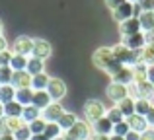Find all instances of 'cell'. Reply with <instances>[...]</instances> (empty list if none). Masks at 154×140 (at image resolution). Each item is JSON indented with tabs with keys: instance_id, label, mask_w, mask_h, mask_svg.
<instances>
[{
	"instance_id": "1",
	"label": "cell",
	"mask_w": 154,
	"mask_h": 140,
	"mask_svg": "<svg viewBox=\"0 0 154 140\" xmlns=\"http://www.w3.org/2000/svg\"><path fill=\"white\" fill-rule=\"evenodd\" d=\"M92 61H94V66L100 70H103L105 74L111 76L113 72L119 68V62L115 61V57H113V51L111 47H100L98 51H94V55H92Z\"/></svg>"
},
{
	"instance_id": "2",
	"label": "cell",
	"mask_w": 154,
	"mask_h": 140,
	"mask_svg": "<svg viewBox=\"0 0 154 140\" xmlns=\"http://www.w3.org/2000/svg\"><path fill=\"white\" fill-rule=\"evenodd\" d=\"M111 51H113V57H115V61L119 62V64L135 66L137 62H140V51H131V49H127L123 43L111 47Z\"/></svg>"
},
{
	"instance_id": "3",
	"label": "cell",
	"mask_w": 154,
	"mask_h": 140,
	"mask_svg": "<svg viewBox=\"0 0 154 140\" xmlns=\"http://www.w3.org/2000/svg\"><path fill=\"white\" fill-rule=\"evenodd\" d=\"M105 115H107V105H103V101H100V99H88L86 101V105H84V117H86V121L90 125L100 121V119H103Z\"/></svg>"
},
{
	"instance_id": "4",
	"label": "cell",
	"mask_w": 154,
	"mask_h": 140,
	"mask_svg": "<svg viewBox=\"0 0 154 140\" xmlns=\"http://www.w3.org/2000/svg\"><path fill=\"white\" fill-rule=\"evenodd\" d=\"M129 95L133 99H154V84L146 82H140V84H131L129 86Z\"/></svg>"
},
{
	"instance_id": "5",
	"label": "cell",
	"mask_w": 154,
	"mask_h": 140,
	"mask_svg": "<svg viewBox=\"0 0 154 140\" xmlns=\"http://www.w3.org/2000/svg\"><path fill=\"white\" fill-rule=\"evenodd\" d=\"M92 136V125L88 121H78L68 133H64L66 140H88Z\"/></svg>"
},
{
	"instance_id": "6",
	"label": "cell",
	"mask_w": 154,
	"mask_h": 140,
	"mask_svg": "<svg viewBox=\"0 0 154 140\" xmlns=\"http://www.w3.org/2000/svg\"><path fill=\"white\" fill-rule=\"evenodd\" d=\"M10 51L14 55H22V57H31L33 53V39L27 37V35H20V37L14 39Z\"/></svg>"
},
{
	"instance_id": "7",
	"label": "cell",
	"mask_w": 154,
	"mask_h": 140,
	"mask_svg": "<svg viewBox=\"0 0 154 140\" xmlns=\"http://www.w3.org/2000/svg\"><path fill=\"white\" fill-rule=\"evenodd\" d=\"M105 95L109 97V101H113L117 105L119 101H123L125 97H129V86H123V84H117V82H111L105 90Z\"/></svg>"
},
{
	"instance_id": "8",
	"label": "cell",
	"mask_w": 154,
	"mask_h": 140,
	"mask_svg": "<svg viewBox=\"0 0 154 140\" xmlns=\"http://www.w3.org/2000/svg\"><path fill=\"white\" fill-rule=\"evenodd\" d=\"M121 43L131 51H143L144 47H146V43H148V37H146L144 31H140V33L129 35V37H121Z\"/></svg>"
},
{
	"instance_id": "9",
	"label": "cell",
	"mask_w": 154,
	"mask_h": 140,
	"mask_svg": "<svg viewBox=\"0 0 154 140\" xmlns=\"http://www.w3.org/2000/svg\"><path fill=\"white\" fill-rule=\"evenodd\" d=\"M111 82H117V84H123V86H131L135 82V74H133V66H125L121 64L119 68L113 72L111 76Z\"/></svg>"
},
{
	"instance_id": "10",
	"label": "cell",
	"mask_w": 154,
	"mask_h": 140,
	"mask_svg": "<svg viewBox=\"0 0 154 140\" xmlns=\"http://www.w3.org/2000/svg\"><path fill=\"white\" fill-rule=\"evenodd\" d=\"M64 115V107L60 101H53L49 107H45V109L41 111V119L47 123H59V119Z\"/></svg>"
},
{
	"instance_id": "11",
	"label": "cell",
	"mask_w": 154,
	"mask_h": 140,
	"mask_svg": "<svg viewBox=\"0 0 154 140\" xmlns=\"http://www.w3.org/2000/svg\"><path fill=\"white\" fill-rule=\"evenodd\" d=\"M47 94L53 101H60V99L66 95V84L60 78H51L49 86H47Z\"/></svg>"
},
{
	"instance_id": "12",
	"label": "cell",
	"mask_w": 154,
	"mask_h": 140,
	"mask_svg": "<svg viewBox=\"0 0 154 140\" xmlns=\"http://www.w3.org/2000/svg\"><path fill=\"white\" fill-rule=\"evenodd\" d=\"M111 16H113V19H115L117 23L127 22V19L135 18V4H131V2L121 4V6L117 8V10H113V12H111Z\"/></svg>"
},
{
	"instance_id": "13",
	"label": "cell",
	"mask_w": 154,
	"mask_h": 140,
	"mask_svg": "<svg viewBox=\"0 0 154 140\" xmlns=\"http://www.w3.org/2000/svg\"><path fill=\"white\" fill-rule=\"evenodd\" d=\"M53 53L51 49V43H47L45 39H33V53H31V57L39 58V61H45V58H49Z\"/></svg>"
},
{
	"instance_id": "14",
	"label": "cell",
	"mask_w": 154,
	"mask_h": 140,
	"mask_svg": "<svg viewBox=\"0 0 154 140\" xmlns=\"http://www.w3.org/2000/svg\"><path fill=\"white\" fill-rule=\"evenodd\" d=\"M125 121L129 123V127H131V130H135V133L139 134H144L146 130H150V125H148L146 117H143V115H131L129 119H125Z\"/></svg>"
},
{
	"instance_id": "15",
	"label": "cell",
	"mask_w": 154,
	"mask_h": 140,
	"mask_svg": "<svg viewBox=\"0 0 154 140\" xmlns=\"http://www.w3.org/2000/svg\"><path fill=\"white\" fill-rule=\"evenodd\" d=\"M119 31H121V37H129V35L140 33V31H143L140 19L139 18H131V19H127V22L119 23Z\"/></svg>"
},
{
	"instance_id": "16",
	"label": "cell",
	"mask_w": 154,
	"mask_h": 140,
	"mask_svg": "<svg viewBox=\"0 0 154 140\" xmlns=\"http://www.w3.org/2000/svg\"><path fill=\"white\" fill-rule=\"evenodd\" d=\"M31 80L33 76L29 74L27 70H22V72H14V80H12V86L16 90H23V88H31Z\"/></svg>"
},
{
	"instance_id": "17",
	"label": "cell",
	"mask_w": 154,
	"mask_h": 140,
	"mask_svg": "<svg viewBox=\"0 0 154 140\" xmlns=\"http://www.w3.org/2000/svg\"><path fill=\"white\" fill-rule=\"evenodd\" d=\"M92 133H96V134H103V136H111V134H113V123L109 121L107 117L100 119V121L92 123Z\"/></svg>"
},
{
	"instance_id": "18",
	"label": "cell",
	"mask_w": 154,
	"mask_h": 140,
	"mask_svg": "<svg viewBox=\"0 0 154 140\" xmlns=\"http://www.w3.org/2000/svg\"><path fill=\"white\" fill-rule=\"evenodd\" d=\"M22 115H23V105H20L16 99L4 105V117H8V119H22Z\"/></svg>"
},
{
	"instance_id": "19",
	"label": "cell",
	"mask_w": 154,
	"mask_h": 140,
	"mask_svg": "<svg viewBox=\"0 0 154 140\" xmlns=\"http://www.w3.org/2000/svg\"><path fill=\"white\" fill-rule=\"evenodd\" d=\"M78 121H80V119L76 117L74 113H70V111H64V115L59 119V127H60V130H63V133H68V130H70Z\"/></svg>"
},
{
	"instance_id": "20",
	"label": "cell",
	"mask_w": 154,
	"mask_h": 140,
	"mask_svg": "<svg viewBox=\"0 0 154 140\" xmlns=\"http://www.w3.org/2000/svg\"><path fill=\"white\" fill-rule=\"evenodd\" d=\"M53 103V99L49 97V94H47V90H43V91H35L33 94V101H31V105H35L37 109H45V107H49Z\"/></svg>"
},
{
	"instance_id": "21",
	"label": "cell",
	"mask_w": 154,
	"mask_h": 140,
	"mask_svg": "<svg viewBox=\"0 0 154 140\" xmlns=\"http://www.w3.org/2000/svg\"><path fill=\"white\" fill-rule=\"evenodd\" d=\"M33 94H35V91L31 90V88H23V90H16V101H18L20 105L27 107V105H31V101H33Z\"/></svg>"
},
{
	"instance_id": "22",
	"label": "cell",
	"mask_w": 154,
	"mask_h": 140,
	"mask_svg": "<svg viewBox=\"0 0 154 140\" xmlns=\"http://www.w3.org/2000/svg\"><path fill=\"white\" fill-rule=\"evenodd\" d=\"M133 74H135V82L133 84H140L148 80V64L146 62H137L133 66Z\"/></svg>"
},
{
	"instance_id": "23",
	"label": "cell",
	"mask_w": 154,
	"mask_h": 140,
	"mask_svg": "<svg viewBox=\"0 0 154 140\" xmlns=\"http://www.w3.org/2000/svg\"><path fill=\"white\" fill-rule=\"evenodd\" d=\"M49 82H51V76L49 74H37V76H33V80H31V90L33 91H43V90H47V86H49Z\"/></svg>"
},
{
	"instance_id": "24",
	"label": "cell",
	"mask_w": 154,
	"mask_h": 140,
	"mask_svg": "<svg viewBox=\"0 0 154 140\" xmlns=\"http://www.w3.org/2000/svg\"><path fill=\"white\" fill-rule=\"evenodd\" d=\"M117 107H119V111L123 113L125 119H129L131 115H135V99H133L131 95L125 97L123 101H119V103H117Z\"/></svg>"
},
{
	"instance_id": "25",
	"label": "cell",
	"mask_w": 154,
	"mask_h": 140,
	"mask_svg": "<svg viewBox=\"0 0 154 140\" xmlns=\"http://www.w3.org/2000/svg\"><path fill=\"white\" fill-rule=\"evenodd\" d=\"M35 119H41V109H37L35 105H27V107H23L22 121L26 123V125H29V123H33Z\"/></svg>"
},
{
	"instance_id": "26",
	"label": "cell",
	"mask_w": 154,
	"mask_h": 140,
	"mask_svg": "<svg viewBox=\"0 0 154 140\" xmlns=\"http://www.w3.org/2000/svg\"><path fill=\"white\" fill-rule=\"evenodd\" d=\"M27 72L31 76H37L45 72V61H39L35 57H29V62H27Z\"/></svg>"
},
{
	"instance_id": "27",
	"label": "cell",
	"mask_w": 154,
	"mask_h": 140,
	"mask_svg": "<svg viewBox=\"0 0 154 140\" xmlns=\"http://www.w3.org/2000/svg\"><path fill=\"white\" fill-rule=\"evenodd\" d=\"M139 19H140V27H143L144 33L154 31V12H143Z\"/></svg>"
},
{
	"instance_id": "28",
	"label": "cell",
	"mask_w": 154,
	"mask_h": 140,
	"mask_svg": "<svg viewBox=\"0 0 154 140\" xmlns=\"http://www.w3.org/2000/svg\"><path fill=\"white\" fill-rule=\"evenodd\" d=\"M16 99V88L12 86H0V103L2 105H6V103L14 101Z\"/></svg>"
},
{
	"instance_id": "29",
	"label": "cell",
	"mask_w": 154,
	"mask_h": 140,
	"mask_svg": "<svg viewBox=\"0 0 154 140\" xmlns=\"http://www.w3.org/2000/svg\"><path fill=\"white\" fill-rule=\"evenodd\" d=\"M27 62H29V57H22V55H14L10 62V68L14 72H22L27 70Z\"/></svg>"
},
{
	"instance_id": "30",
	"label": "cell",
	"mask_w": 154,
	"mask_h": 140,
	"mask_svg": "<svg viewBox=\"0 0 154 140\" xmlns=\"http://www.w3.org/2000/svg\"><path fill=\"white\" fill-rule=\"evenodd\" d=\"M152 109V101L150 99H135V113L146 117Z\"/></svg>"
},
{
	"instance_id": "31",
	"label": "cell",
	"mask_w": 154,
	"mask_h": 140,
	"mask_svg": "<svg viewBox=\"0 0 154 140\" xmlns=\"http://www.w3.org/2000/svg\"><path fill=\"white\" fill-rule=\"evenodd\" d=\"M45 134L49 140H55V138H59V136H63V130H60V127H59V123H47V127H45Z\"/></svg>"
},
{
	"instance_id": "32",
	"label": "cell",
	"mask_w": 154,
	"mask_h": 140,
	"mask_svg": "<svg viewBox=\"0 0 154 140\" xmlns=\"http://www.w3.org/2000/svg\"><path fill=\"white\" fill-rule=\"evenodd\" d=\"M140 62L154 64V43H146V47L140 51Z\"/></svg>"
},
{
	"instance_id": "33",
	"label": "cell",
	"mask_w": 154,
	"mask_h": 140,
	"mask_svg": "<svg viewBox=\"0 0 154 140\" xmlns=\"http://www.w3.org/2000/svg\"><path fill=\"white\" fill-rule=\"evenodd\" d=\"M14 80V70L10 66H0V86H10Z\"/></svg>"
},
{
	"instance_id": "34",
	"label": "cell",
	"mask_w": 154,
	"mask_h": 140,
	"mask_svg": "<svg viewBox=\"0 0 154 140\" xmlns=\"http://www.w3.org/2000/svg\"><path fill=\"white\" fill-rule=\"evenodd\" d=\"M105 117H107L109 121L113 123V125H117V123H123V121H125L123 113L119 111V107H117V105H113V107H107V115H105Z\"/></svg>"
},
{
	"instance_id": "35",
	"label": "cell",
	"mask_w": 154,
	"mask_h": 140,
	"mask_svg": "<svg viewBox=\"0 0 154 140\" xmlns=\"http://www.w3.org/2000/svg\"><path fill=\"white\" fill-rule=\"evenodd\" d=\"M45 127H47V121H43V119H35L33 123H29L31 134H43L45 133Z\"/></svg>"
},
{
	"instance_id": "36",
	"label": "cell",
	"mask_w": 154,
	"mask_h": 140,
	"mask_svg": "<svg viewBox=\"0 0 154 140\" xmlns=\"http://www.w3.org/2000/svg\"><path fill=\"white\" fill-rule=\"evenodd\" d=\"M129 133H131V127H129V123H127V121L113 125V134H115V136H127Z\"/></svg>"
},
{
	"instance_id": "37",
	"label": "cell",
	"mask_w": 154,
	"mask_h": 140,
	"mask_svg": "<svg viewBox=\"0 0 154 140\" xmlns=\"http://www.w3.org/2000/svg\"><path fill=\"white\" fill-rule=\"evenodd\" d=\"M33 134H31V130H29V125H23L22 129H18L14 133V138L16 140H29Z\"/></svg>"
},
{
	"instance_id": "38",
	"label": "cell",
	"mask_w": 154,
	"mask_h": 140,
	"mask_svg": "<svg viewBox=\"0 0 154 140\" xmlns=\"http://www.w3.org/2000/svg\"><path fill=\"white\" fill-rule=\"evenodd\" d=\"M4 119H6V127H8V130H10L12 134H14L18 129H22V127L26 125L22 119H8V117H4Z\"/></svg>"
},
{
	"instance_id": "39",
	"label": "cell",
	"mask_w": 154,
	"mask_h": 140,
	"mask_svg": "<svg viewBox=\"0 0 154 140\" xmlns=\"http://www.w3.org/2000/svg\"><path fill=\"white\" fill-rule=\"evenodd\" d=\"M12 57H14V53H12L10 49L4 51V53H0V66H10Z\"/></svg>"
},
{
	"instance_id": "40",
	"label": "cell",
	"mask_w": 154,
	"mask_h": 140,
	"mask_svg": "<svg viewBox=\"0 0 154 140\" xmlns=\"http://www.w3.org/2000/svg\"><path fill=\"white\" fill-rule=\"evenodd\" d=\"M139 6L143 12H154V0H140Z\"/></svg>"
},
{
	"instance_id": "41",
	"label": "cell",
	"mask_w": 154,
	"mask_h": 140,
	"mask_svg": "<svg viewBox=\"0 0 154 140\" xmlns=\"http://www.w3.org/2000/svg\"><path fill=\"white\" fill-rule=\"evenodd\" d=\"M125 2H127V0H105V6L113 12V10H117L121 4H125Z\"/></svg>"
},
{
	"instance_id": "42",
	"label": "cell",
	"mask_w": 154,
	"mask_h": 140,
	"mask_svg": "<svg viewBox=\"0 0 154 140\" xmlns=\"http://www.w3.org/2000/svg\"><path fill=\"white\" fill-rule=\"evenodd\" d=\"M10 49V45H8V41L4 39V35H0V53H4V51Z\"/></svg>"
},
{
	"instance_id": "43",
	"label": "cell",
	"mask_w": 154,
	"mask_h": 140,
	"mask_svg": "<svg viewBox=\"0 0 154 140\" xmlns=\"http://www.w3.org/2000/svg\"><path fill=\"white\" fill-rule=\"evenodd\" d=\"M140 140H154V130H146L144 134H140Z\"/></svg>"
},
{
	"instance_id": "44",
	"label": "cell",
	"mask_w": 154,
	"mask_h": 140,
	"mask_svg": "<svg viewBox=\"0 0 154 140\" xmlns=\"http://www.w3.org/2000/svg\"><path fill=\"white\" fill-rule=\"evenodd\" d=\"M146 121H148V125H150V129L154 130V107L150 109V113L146 115Z\"/></svg>"
},
{
	"instance_id": "45",
	"label": "cell",
	"mask_w": 154,
	"mask_h": 140,
	"mask_svg": "<svg viewBox=\"0 0 154 140\" xmlns=\"http://www.w3.org/2000/svg\"><path fill=\"white\" fill-rule=\"evenodd\" d=\"M125 140H140V134H139V133H135V130H131V133L125 136Z\"/></svg>"
},
{
	"instance_id": "46",
	"label": "cell",
	"mask_w": 154,
	"mask_h": 140,
	"mask_svg": "<svg viewBox=\"0 0 154 140\" xmlns=\"http://www.w3.org/2000/svg\"><path fill=\"white\" fill-rule=\"evenodd\" d=\"M148 82L154 84V64H148Z\"/></svg>"
},
{
	"instance_id": "47",
	"label": "cell",
	"mask_w": 154,
	"mask_h": 140,
	"mask_svg": "<svg viewBox=\"0 0 154 140\" xmlns=\"http://www.w3.org/2000/svg\"><path fill=\"white\" fill-rule=\"evenodd\" d=\"M88 140H109V136H103V134H96V133H92V136L88 138Z\"/></svg>"
},
{
	"instance_id": "48",
	"label": "cell",
	"mask_w": 154,
	"mask_h": 140,
	"mask_svg": "<svg viewBox=\"0 0 154 140\" xmlns=\"http://www.w3.org/2000/svg\"><path fill=\"white\" fill-rule=\"evenodd\" d=\"M29 140H49V138H47L45 134H33V136H31Z\"/></svg>"
},
{
	"instance_id": "49",
	"label": "cell",
	"mask_w": 154,
	"mask_h": 140,
	"mask_svg": "<svg viewBox=\"0 0 154 140\" xmlns=\"http://www.w3.org/2000/svg\"><path fill=\"white\" fill-rule=\"evenodd\" d=\"M0 140H16L14 134H4V136H0Z\"/></svg>"
},
{
	"instance_id": "50",
	"label": "cell",
	"mask_w": 154,
	"mask_h": 140,
	"mask_svg": "<svg viewBox=\"0 0 154 140\" xmlns=\"http://www.w3.org/2000/svg\"><path fill=\"white\" fill-rule=\"evenodd\" d=\"M109 140H125V136H115V134H111Z\"/></svg>"
},
{
	"instance_id": "51",
	"label": "cell",
	"mask_w": 154,
	"mask_h": 140,
	"mask_svg": "<svg viewBox=\"0 0 154 140\" xmlns=\"http://www.w3.org/2000/svg\"><path fill=\"white\" fill-rule=\"evenodd\" d=\"M2 119H4V105L0 103V121H2Z\"/></svg>"
},
{
	"instance_id": "52",
	"label": "cell",
	"mask_w": 154,
	"mask_h": 140,
	"mask_svg": "<svg viewBox=\"0 0 154 140\" xmlns=\"http://www.w3.org/2000/svg\"><path fill=\"white\" fill-rule=\"evenodd\" d=\"M2 29H4V23H2V19H0V35H2Z\"/></svg>"
},
{
	"instance_id": "53",
	"label": "cell",
	"mask_w": 154,
	"mask_h": 140,
	"mask_svg": "<svg viewBox=\"0 0 154 140\" xmlns=\"http://www.w3.org/2000/svg\"><path fill=\"white\" fill-rule=\"evenodd\" d=\"M127 2H131V4H139L140 0H127Z\"/></svg>"
},
{
	"instance_id": "54",
	"label": "cell",
	"mask_w": 154,
	"mask_h": 140,
	"mask_svg": "<svg viewBox=\"0 0 154 140\" xmlns=\"http://www.w3.org/2000/svg\"><path fill=\"white\" fill-rule=\"evenodd\" d=\"M55 140H66V138H64V134H63V136H59V138H55Z\"/></svg>"
},
{
	"instance_id": "55",
	"label": "cell",
	"mask_w": 154,
	"mask_h": 140,
	"mask_svg": "<svg viewBox=\"0 0 154 140\" xmlns=\"http://www.w3.org/2000/svg\"><path fill=\"white\" fill-rule=\"evenodd\" d=\"M152 107H154V99H152Z\"/></svg>"
}]
</instances>
